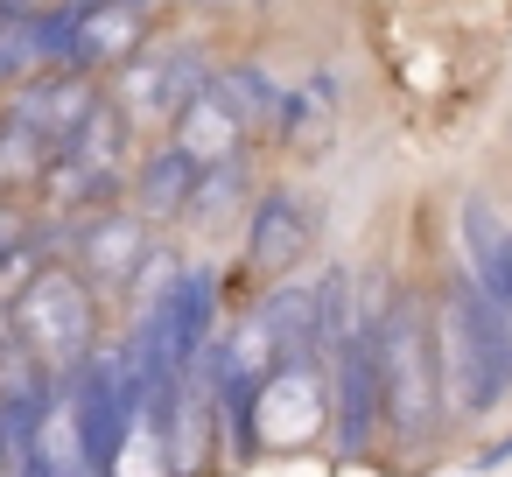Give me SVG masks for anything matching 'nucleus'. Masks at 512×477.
Returning a JSON list of instances; mask_svg holds the SVG:
<instances>
[{"mask_svg":"<svg viewBox=\"0 0 512 477\" xmlns=\"http://www.w3.org/2000/svg\"><path fill=\"white\" fill-rule=\"evenodd\" d=\"M120 8H148V0H120Z\"/></svg>","mask_w":512,"mask_h":477,"instance_id":"nucleus-21","label":"nucleus"},{"mask_svg":"<svg viewBox=\"0 0 512 477\" xmlns=\"http://www.w3.org/2000/svg\"><path fill=\"white\" fill-rule=\"evenodd\" d=\"M204 78H211V71H204L190 50H148V57L134 50V57H127V78H120V99H113V106H120L134 127H169V120L183 113V99H190Z\"/></svg>","mask_w":512,"mask_h":477,"instance_id":"nucleus-9","label":"nucleus"},{"mask_svg":"<svg viewBox=\"0 0 512 477\" xmlns=\"http://www.w3.org/2000/svg\"><path fill=\"white\" fill-rule=\"evenodd\" d=\"M218 92L232 99L246 141H274V127H281V85L267 71H253V64L246 71H218Z\"/></svg>","mask_w":512,"mask_h":477,"instance_id":"nucleus-16","label":"nucleus"},{"mask_svg":"<svg viewBox=\"0 0 512 477\" xmlns=\"http://www.w3.org/2000/svg\"><path fill=\"white\" fill-rule=\"evenodd\" d=\"M239 211H253V204H246V169H239V162L197 169V190H190L183 218H190L197 232H225V225H239Z\"/></svg>","mask_w":512,"mask_h":477,"instance_id":"nucleus-15","label":"nucleus"},{"mask_svg":"<svg viewBox=\"0 0 512 477\" xmlns=\"http://www.w3.org/2000/svg\"><path fill=\"white\" fill-rule=\"evenodd\" d=\"M148 218L141 211H120V204H106V211H85L78 225H71V267L92 281V288H127L134 274H141V260H148Z\"/></svg>","mask_w":512,"mask_h":477,"instance_id":"nucleus-8","label":"nucleus"},{"mask_svg":"<svg viewBox=\"0 0 512 477\" xmlns=\"http://www.w3.org/2000/svg\"><path fill=\"white\" fill-rule=\"evenodd\" d=\"M316 225H323V218H316V197H309V190H295V183L260 190L253 211H246V267L267 274V281L295 274V267L316 253Z\"/></svg>","mask_w":512,"mask_h":477,"instance_id":"nucleus-7","label":"nucleus"},{"mask_svg":"<svg viewBox=\"0 0 512 477\" xmlns=\"http://www.w3.org/2000/svg\"><path fill=\"white\" fill-rule=\"evenodd\" d=\"M57 400H64V379L8 330V316H0V435H8V442H29V435L50 421Z\"/></svg>","mask_w":512,"mask_h":477,"instance_id":"nucleus-10","label":"nucleus"},{"mask_svg":"<svg viewBox=\"0 0 512 477\" xmlns=\"http://www.w3.org/2000/svg\"><path fill=\"white\" fill-rule=\"evenodd\" d=\"M372 372H379V435H393L407 456L435 449L442 435V379H435V337L414 288H393L372 309Z\"/></svg>","mask_w":512,"mask_h":477,"instance_id":"nucleus-2","label":"nucleus"},{"mask_svg":"<svg viewBox=\"0 0 512 477\" xmlns=\"http://www.w3.org/2000/svg\"><path fill=\"white\" fill-rule=\"evenodd\" d=\"M0 477H8V435H0Z\"/></svg>","mask_w":512,"mask_h":477,"instance_id":"nucleus-20","label":"nucleus"},{"mask_svg":"<svg viewBox=\"0 0 512 477\" xmlns=\"http://www.w3.org/2000/svg\"><path fill=\"white\" fill-rule=\"evenodd\" d=\"M29 239H36V232H29V211H22L15 197H0V267H8L15 253H29Z\"/></svg>","mask_w":512,"mask_h":477,"instance_id":"nucleus-18","label":"nucleus"},{"mask_svg":"<svg viewBox=\"0 0 512 477\" xmlns=\"http://www.w3.org/2000/svg\"><path fill=\"white\" fill-rule=\"evenodd\" d=\"M190 190H197V162L183 155V148H148L141 162H134V211L141 218H183V204H190Z\"/></svg>","mask_w":512,"mask_h":477,"instance_id":"nucleus-14","label":"nucleus"},{"mask_svg":"<svg viewBox=\"0 0 512 477\" xmlns=\"http://www.w3.org/2000/svg\"><path fill=\"white\" fill-rule=\"evenodd\" d=\"M99 99H106V92L92 85V71H64V64H43L36 78H22V85H15L8 113H15V120H29V127H36V134H43V141L57 148V141H71V134H78V120H85V113H92Z\"/></svg>","mask_w":512,"mask_h":477,"instance_id":"nucleus-11","label":"nucleus"},{"mask_svg":"<svg viewBox=\"0 0 512 477\" xmlns=\"http://www.w3.org/2000/svg\"><path fill=\"white\" fill-rule=\"evenodd\" d=\"M428 337H435V379H442V407L449 414H491L512 393V316L477 288V274H449L442 302L428 309Z\"/></svg>","mask_w":512,"mask_h":477,"instance_id":"nucleus-1","label":"nucleus"},{"mask_svg":"<svg viewBox=\"0 0 512 477\" xmlns=\"http://www.w3.org/2000/svg\"><path fill=\"white\" fill-rule=\"evenodd\" d=\"M8 477H50L43 456H36V442H8Z\"/></svg>","mask_w":512,"mask_h":477,"instance_id":"nucleus-19","label":"nucleus"},{"mask_svg":"<svg viewBox=\"0 0 512 477\" xmlns=\"http://www.w3.org/2000/svg\"><path fill=\"white\" fill-rule=\"evenodd\" d=\"M0 316H8V330H15L57 379H71V372L99 351V330H106L99 288H92L71 260H43V267L15 288V302H0Z\"/></svg>","mask_w":512,"mask_h":477,"instance_id":"nucleus-3","label":"nucleus"},{"mask_svg":"<svg viewBox=\"0 0 512 477\" xmlns=\"http://www.w3.org/2000/svg\"><path fill=\"white\" fill-rule=\"evenodd\" d=\"M127 162H134V120L99 99L71 141L50 148V169L36 183V197L57 211V218H85V211H106V197L127 183Z\"/></svg>","mask_w":512,"mask_h":477,"instance_id":"nucleus-4","label":"nucleus"},{"mask_svg":"<svg viewBox=\"0 0 512 477\" xmlns=\"http://www.w3.org/2000/svg\"><path fill=\"white\" fill-rule=\"evenodd\" d=\"M50 169V141L15 120V113H0V197H15V190H36Z\"/></svg>","mask_w":512,"mask_h":477,"instance_id":"nucleus-17","label":"nucleus"},{"mask_svg":"<svg viewBox=\"0 0 512 477\" xmlns=\"http://www.w3.org/2000/svg\"><path fill=\"white\" fill-rule=\"evenodd\" d=\"M330 127H337V78L281 85V127H274V141H281V148L323 155V148H330Z\"/></svg>","mask_w":512,"mask_h":477,"instance_id":"nucleus-13","label":"nucleus"},{"mask_svg":"<svg viewBox=\"0 0 512 477\" xmlns=\"http://www.w3.org/2000/svg\"><path fill=\"white\" fill-rule=\"evenodd\" d=\"M169 148H183L197 169H218V162H239V148H246V127H239V113H232V99L218 92V71L183 99V113L169 120Z\"/></svg>","mask_w":512,"mask_h":477,"instance_id":"nucleus-12","label":"nucleus"},{"mask_svg":"<svg viewBox=\"0 0 512 477\" xmlns=\"http://www.w3.org/2000/svg\"><path fill=\"white\" fill-rule=\"evenodd\" d=\"M323 386H330V421L337 449L365 456L379 442V372H372V316H351L344 337L323 351Z\"/></svg>","mask_w":512,"mask_h":477,"instance_id":"nucleus-6","label":"nucleus"},{"mask_svg":"<svg viewBox=\"0 0 512 477\" xmlns=\"http://www.w3.org/2000/svg\"><path fill=\"white\" fill-rule=\"evenodd\" d=\"M64 414H71V435H78L92 477H120L127 442L141 428V379H134L127 351H92L64 379Z\"/></svg>","mask_w":512,"mask_h":477,"instance_id":"nucleus-5","label":"nucleus"}]
</instances>
